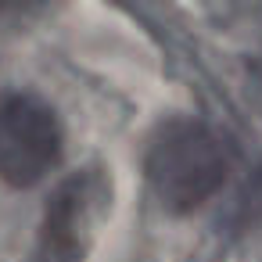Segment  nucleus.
I'll return each instance as SVG.
<instances>
[{
  "instance_id": "f257e3e1",
  "label": "nucleus",
  "mask_w": 262,
  "mask_h": 262,
  "mask_svg": "<svg viewBox=\"0 0 262 262\" xmlns=\"http://www.w3.org/2000/svg\"><path fill=\"white\" fill-rule=\"evenodd\" d=\"M230 165L233 155L223 133L190 115L165 119L144 151L147 183L162 208L172 215L198 212L205 201H212L223 190Z\"/></svg>"
},
{
  "instance_id": "20e7f679",
  "label": "nucleus",
  "mask_w": 262,
  "mask_h": 262,
  "mask_svg": "<svg viewBox=\"0 0 262 262\" xmlns=\"http://www.w3.org/2000/svg\"><path fill=\"white\" fill-rule=\"evenodd\" d=\"M0 15H8V11H4V8H0Z\"/></svg>"
},
{
  "instance_id": "f03ea898",
  "label": "nucleus",
  "mask_w": 262,
  "mask_h": 262,
  "mask_svg": "<svg viewBox=\"0 0 262 262\" xmlns=\"http://www.w3.org/2000/svg\"><path fill=\"white\" fill-rule=\"evenodd\" d=\"M65 133L58 112L33 90H0V183L29 190L58 169Z\"/></svg>"
},
{
  "instance_id": "7ed1b4c3",
  "label": "nucleus",
  "mask_w": 262,
  "mask_h": 262,
  "mask_svg": "<svg viewBox=\"0 0 262 262\" xmlns=\"http://www.w3.org/2000/svg\"><path fill=\"white\" fill-rule=\"evenodd\" d=\"M97 198H101V176L94 169L69 176L51 194L26 262H83L90 248Z\"/></svg>"
}]
</instances>
